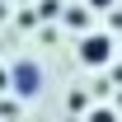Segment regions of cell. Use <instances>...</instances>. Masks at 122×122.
<instances>
[{
    "instance_id": "6da1fadb",
    "label": "cell",
    "mask_w": 122,
    "mask_h": 122,
    "mask_svg": "<svg viewBox=\"0 0 122 122\" xmlns=\"http://www.w3.org/2000/svg\"><path fill=\"white\" fill-rule=\"evenodd\" d=\"M108 52H113V42H108L103 33H94V38H85V42H80V56L89 61V66H99V61H108Z\"/></svg>"
},
{
    "instance_id": "7a4b0ae2",
    "label": "cell",
    "mask_w": 122,
    "mask_h": 122,
    "mask_svg": "<svg viewBox=\"0 0 122 122\" xmlns=\"http://www.w3.org/2000/svg\"><path fill=\"white\" fill-rule=\"evenodd\" d=\"M14 80H19V94H38V89H42V75H38L33 66H19Z\"/></svg>"
},
{
    "instance_id": "3957f363",
    "label": "cell",
    "mask_w": 122,
    "mask_h": 122,
    "mask_svg": "<svg viewBox=\"0 0 122 122\" xmlns=\"http://www.w3.org/2000/svg\"><path fill=\"white\" fill-rule=\"evenodd\" d=\"M89 122H117V113H113V108H94Z\"/></svg>"
}]
</instances>
